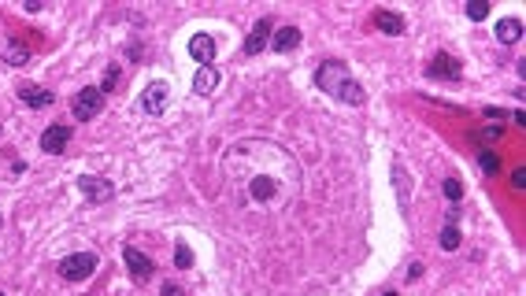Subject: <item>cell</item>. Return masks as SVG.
<instances>
[{"instance_id": "6da1fadb", "label": "cell", "mask_w": 526, "mask_h": 296, "mask_svg": "<svg viewBox=\"0 0 526 296\" xmlns=\"http://www.w3.org/2000/svg\"><path fill=\"white\" fill-rule=\"evenodd\" d=\"M315 89L337 96V101H345V104H364L367 101L364 86L349 74V67H345L341 59H323L315 67Z\"/></svg>"}, {"instance_id": "7a4b0ae2", "label": "cell", "mask_w": 526, "mask_h": 296, "mask_svg": "<svg viewBox=\"0 0 526 296\" xmlns=\"http://www.w3.org/2000/svg\"><path fill=\"white\" fill-rule=\"evenodd\" d=\"M96 267H101L96 252H71V256L60 259V278H67V282H86Z\"/></svg>"}, {"instance_id": "3957f363", "label": "cell", "mask_w": 526, "mask_h": 296, "mask_svg": "<svg viewBox=\"0 0 526 296\" xmlns=\"http://www.w3.org/2000/svg\"><path fill=\"white\" fill-rule=\"evenodd\" d=\"M101 111H104V93L96 89V86L78 89V93H74V101H71V115H74V119L89 123L93 115H101Z\"/></svg>"}, {"instance_id": "277c9868", "label": "cell", "mask_w": 526, "mask_h": 296, "mask_svg": "<svg viewBox=\"0 0 526 296\" xmlns=\"http://www.w3.org/2000/svg\"><path fill=\"white\" fill-rule=\"evenodd\" d=\"M271 34H274V19H271V15L256 19V26L249 30V38H245V56H259L263 48H267Z\"/></svg>"}, {"instance_id": "5b68a950", "label": "cell", "mask_w": 526, "mask_h": 296, "mask_svg": "<svg viewBox=\"0 0 526 296\" xmlns=\"http://www.w3.org/2000/svg\"><path fill=\"white\" fill-rule=\"evenodd\" d=\"M167 101H171V86L167 81H152V86L141 93V111H149L156 119V115L167 111Z\"/></svg>"}, {"instance_id": "8992f818", "label": "cell", "mask_w": 526, "mask_h": 296, "mask_svg": "<svg viewBox=\"0 0 526 296\" xmlns=\"http://www.w3.org/2000/svg\"><path fill=\"white\" fill-rule=\"evenodd\" d=\"M78 189H82V196H89V204H108L115 196V186L108 182V178H96V174L78 178Z\"/></svg>"}, {"instance_id": "52a82bcc", "label": "cell", "mask_w": 526, "mask_h": 296, "mask_svg": "<svg viewBox=\"0 0 526 296\" xmlns=\"http://www.w3.org/2000/svg\"><path fill=\"white\" fill-rule=\"evenodd\" d=\"M123 259H126L130 274H134V282H149V278L156 274V263L145 256L141 249H134V244H126V249H123Z\"/></svg>"}, {"instance_id": "ba28073f", "label": "cell", "mask_w": 526, "mask_h": 296, "mask_svg": "<svg viewBox=\"0 0 526 296\" xmlns=\"http://www.w3.org/2000/svg\"><path fill=\"white\" fill-rule=\"evenodd\" d=\"M426 74L430 78H445V81H459V74H464V67H459V59L456 56H449V52H437L430 63H426Z\"/></svg>"}, {"instance_id": "9c48e42d", "label": "cell", "mask_w": 526, "mask_h": 296, "mask_svg": "<svg viewBox=\"0 0 526 296\" xmlns=\"http://www.w3.org/2000/svg\"><path fill=\"white\" fill-rule=\"evenodd\" d=\"M67 144H71V126H60V123L45 126V134H41V148H45L48 156H60Z\"/></svg>"}, {"instance_id": "30bf717a", "label": "cell", "mask_w": 526, "mask_h": 296, "mask_svg": "<svg viewBox=\"0 0 526 296\" xmlns=\"http://www.w3.org/2000/svg\"><path fill=\"white\" fill-rule=\"evenodd\" d=\"M19 101H23V104H30V108H48V104L56 101V93H52V89L34 86V81H23V86H19Z\"/></svg>"}, {"instance_id": "8fae6325", "label": "cell", "mask_w": 526, "mask_h": 296, "mask_svg": "<svg viewBox=\"0 0 526 296\" xmlns=\"http://www.w3.org/2000/svg\"><path fill=\"white\" fill-rule=\"evenodd\" d=\"M189 56L201 63V67H211V59H216V41L208 34H193L189 38Z\"/></svg>"}, {"instance_id": "7c38bea8", "label": "cell", "mask_w": 526, "mask_h": 296, "mask_svg": "<svg viewBox=\"0 0 526 296\" xmlns=\"http://www.w3.org/2000/svg\"><path fill=\"white\" fill-rule=\"evenodd\" d=\"M374 26L382 30V34H389V38H401L404 30H408V23H404V15H397V11H374Z\"/></svg>"}, {"instance_id": "4fadbf2b", "label": "cell", "mask_w": 526, "mask_h": 296, "mask_svg": "<svg viewBox=\"0 0 526 296\" xmlns=\"http://www.w3.org/2000/svg\"><path fill=\"white\" fill-rule=\"evenodd\" d=\"M297 45H301V30L297 26H274V34H271L274 52H293Z\"/></svg>"}, {"instance_id": "5bb4252c", "label": "cell", "mask_w": 526, "mask_h": 296, "mask_svg": "<svg viewBox=\"0 0 526 296\" xmlns=\"http://www.w3.org/2000/svg\"><path fill=\"white\" fill-rule=\"evenodd\" d=\"M0 59H8L11 67H23V63H30V48L19 45V41H11V38H4V41H0Z\"/></svg>"}, {"instance_id": "9a60e30c", "label": "cell", "mask_w": 526, "mask_h": 296, "mask_svg": "<svg viewBox=\"0 0 526 296\" xmlns=\"http://www.w3.org/2000/svg\"><path fill=\"white\" fill-rule=\"evenodd\" d=\"M216 86H219V71H216V67H201V71H196V78H193V89L201 93V96L216 93Z\"/></svg>"}, {"instance_id": "2e32d148", "label": "cell", "mask_w": 526, "mask_h": 296, "mask_svg": "<svg viewBox=\"0 0 526 296\" xmlns=\"http://www.w3.org/2000/svg\"><path fill=\"white\" fill-rule=\"evenodd\" d=\"M522 38V19H500L497 23V41L500 45H515Z\"/></svg>"}, {"instance_id": "e0dca14e", "label": "cell", "mask_w": 526, "mask_h": 296, "mask_svg": "<svg viewBox=\"0 0 526 296\" xmlns=\"http://www.w3.org/2000/svg\"><path fill=\"white\" fill-rule=\"evenodd\" d=\"M249 193H252V200H271V196H274V182H271V178L267 174H259V178H252V186H249Z\"/></svg>"}, {"instance_id": "ac0fdd59", "label": "cell", "mask_w": 526, "mask_h": 296, "mask_svg": "<svg viewBox=\"0 0 526 296\" xmlns=\"http://www.w3.org/2000/svg\"><path fill=\"white\" fill-rule=\"evenodd\" d=\"M115 86H119V63H111V67L104 71V78H101V86H96V89L108 96V93H115Z\"/></svg>"}, {"instance_id": "d6986e66", "label": "cell", "mask_w": 526, "mask_h": 296, "mask_svg": "<svg viewBox=\"0 0 526 296\" xmlns=\"http://www.w3.org/2000/svg\"><path fill=\"white\" fill-rule=\"evenodd\" d=\"M437 241H441V249H445V252H456V249H459V229H456V226H445Z\"/></svg>"}, {"instance_id": "ffe728a7", "label": "cell", "mask_w": 526, "mask_h": 296, "mask_svg": "<svg viewBox=\"0 0 526 296\" xmlns=\"http://www.w3.org/2000/svg\"><path fill=\"white\" fill-rule=\"evenodd\" d=\"M464 11H467V19H471V23H482L486 15H489V4H486V0H471Z\"/></svg>"}, {"instance_id": "44dd1931", "label": "cell", "mask_w": 526, "mask_h": 296, "mask_svg": "<svg viewBox=\"0 0 526 296\" xmlns=\"http://www.w3.org/2000/svg\"><path fill=\"white\" fill-rule=\"evenodd\" d=\"M174 263H178V271L193 267V249H189V244H174Z\"/></svg>"}, {"instance_id": "7402d4cb", "label": "cell", "mask_w": 526, "mask_h": 296, "mask_svg": "<svg viewBox=\"0 0 526 296\" xmlns=\"http://www.w3.org/2000/svg\"><path fill=\"white\" fill-rule=\"evenodd\" d=\"M479 163H482V171H486V174H497V171H500V159H497V152H489V148L479 156Z\"/></svg>"}, {"instance_id": "603a6c76", "label": "cell", "mask_w": 526, "mask_h": 296, "mask_svg": "<svg viewBox=\"0 0 526 296\" xmlns=\"http://www.w3.org/2000/svg\"><path fill=\"white\" fill-rule=\"evenodd\" d=\"M445 196H449L452 204H459V196H464V186H459L456 178H445Z\"/></svg>"}, {"instance_id": "cb8c5ba5", "label": "cell", "mask_w": 526, "mask_h": 296, "mask_svg": "<svg viewBox=\"0 0 526 296\" xmlns=\"http://www.w3.org/2000/svg\"><path fill=\"white\" fill-rule=\"evenodd\" d=\"M504 137V126H489V130H482V141H500Z\"/></svg>"}, {"instance_id": "d4e9b609", "label": "cell", "mask_w": 526, "mask_h": 296, "mask_svg": "<svg viewBox=\"0 0 526 296\" xmlns=\"http://www.w3.org/2000/svg\"><path fill=\"white\" fill-rule=\"evenodd\" d=\"M160 296H186V292H182V289H178L174 282H163V292H160Z\"/></svg>"}, {"instance_id": "484cf974", "label": "cell", "mask_w": 526, "mask_h": 296, "mask_svg": "<svg viewBox=\"0 0 526 296\" xmlns=\"http://www.w3.org/2000/svg\"><path fill=\"white\" fill-rule=\"evenodd\" d=\"M512 186H515V189H526V171H522V167L512 174Z\"/></svg>"}, {"instance_id": "4316f807", "label": "cell", "mask_w": 526, "mask_h": 296, "mask_svg": "<svg viewBox=\"0 0 526 296\" xmlns=\"http://www.w3.org/2000/svg\"><path fill=\"white\" fill-rule=\"evenodd\" d=\"M415 278H423V263H412V267H408V282H415Z\"/></svg>"}, {"instance_id": "83f0119b", "label": "cell", "mask_w": 526, "mask_h": 296, "mask_svg": "<svg viewBox=\"0 0 526 296\" xmlns=\"http://www.w3.org/2000/svg\"><path fill=\"white\" fill-rule=\"evenodd\" d=\"M382 296H397V292H382Z\"/></svg>"}, {"instance_id": "f1b7e54d", "label": "cell", "mask_w": 526, "mask_h": 296, "mask_svg": "<svg viewBox=\"0 0 526 296\" xmlns=\"http://www.w3.org/2000/svg\"><path fill=\"white\" fill-rule=\"evenodd\" d=\"M0 134H4V126H0Z\"/></svg>"}, {"instance_id": "f546056e", "label": "cell", "mask_w": 526, "mask_h": 296, "mask_svg": "<svg viewBox=\"0 0 526 296\" xmlns=\"http://www.w3.org/2000/svg\"><path fill=\"white\" fill-rule=\"evenodd\" d=\"M0 296H4V292H0Z\"/></svg>"}]
</instances>
